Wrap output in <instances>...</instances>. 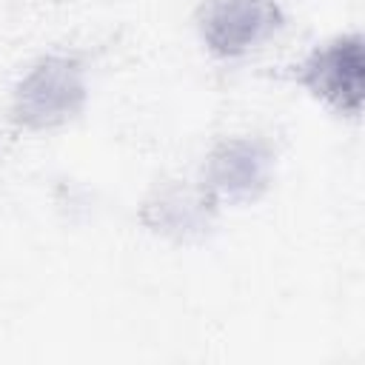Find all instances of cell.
<instances>
[{
	"instance_id": "1",
	"label": "cell",
	"mask_w": 365,
	"mask_h": 365,
	"mask_svg": "<svg viewBox=\"0 0 365 365\" xmlns=\"http://www.w3.org/2000/svg\"><path fill=\"white\" fill-rule=\"evenodd\" d=\"M86 71L77 57L48 54L37 60L14 88L11 117L17 125L46 131L68 123L86 106Z\"/></svg>"
},
{
	"instance_id": "2",
	"label": "cell",
	"mask_w": 365,
	"mask_h": 365,
	"mask_svg": "<svg viewBox=\"0 0 365 365\" xmlns=\"http://www.w3.org/2000/svg\"><path fill=\"white\" fill-rule=\"evenodd\" d=\"M197 26L217 57H240L285 26L277 0H202Z\"/></svg>"
},
{
	"instance_id": "3",
	"label": "cell",
	"mask_w": 365,
	"mask_h": 365,
	"mask_svg": "<svg viewBox=\"0 0 365 365\" xmlns=\"http://www.w3.org/2000/svg\"><path fill=\"white\" fill-rule=\"evenodd\" d=\"M362 37L345 34L325 46H317L297 66L294 80L339 114L356 117L362 111Z\"/></svg>"
},
{
	"instance_id": "4",
	"label": "cell",
	"mask_w": 365,
	"mask_h": 365,
	"mask_svg": "<svg viewBox=\"0 0 365 365\" xmlns=\"http://www.w3.org/2000/svg\"><path fill=\"white\" fill-rule=\"evenodd\" d=\"M274 174V151L257 137L222 140L205 163V188L220 202H251L268 185Z\"/></svg>"
},
{
	"instance_id": "5",
	"label": "cell",
	"mask_w": 365,
	"mask_h": 365,
	"mask_svg": "<svg viewBox=\"0 0 365 365\" xmlns=\"http://www.w3.org/2000/svg\"><path fill=\"white\" fill-rule=\"evenodd\" d=\"M217 200L208 194V188H188V185H168L157 188L143 202V222L151 231H160L174 240H194L202 237L211 225Z\"/></svg>"
}]
</instances>
